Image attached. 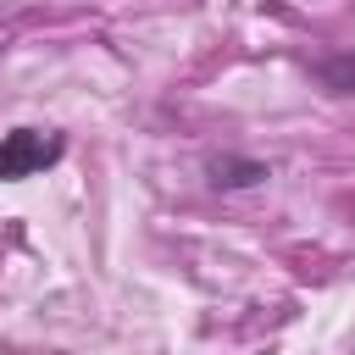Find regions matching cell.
Here are the masks:
<instances>
[{"label": "cell", "mask_w": 355, "mask_h": 355, "mask_svg": "<svg viewBox=\"0 0 355 355\" xmlns=\"http://www.w3.org/2000/svg\"><path fill=\"white\" fill-rule=\"evenodd\" d=\"M205 178H211V189H255V183H266L272 178V166L266 161H255V155H211L205 161Z\"/></svg>", "instance_id": "cell-2"}, {"label": "cell", "mask_w": 355, "mask_h": 355, "mask_svg": "<svg viewBox=\"0 0 355 355\" xmlns=\"http://www.w3.org/2000/svg\"><path fill=\"white\" fill-rule=\"evenodd\" d=\"M61 155H67V139L61 133H50V128H11V133H0V183L39 178Z\"/></svg>", "instance_id": "cell-1"}, {"label": "cell", "mask_w": 355, "mask_h": 355, "mask_svg": "<svg viewBox=\"0 0 355 355\" xmlns=\"http://www.w3.org/2000/svg\"><path fill=\"white\" fill-rule=\"evenodd\" d=\"M311 78H316L327 94H355V50H338V55L311 61Z\"/></svg>", "instance_id": "cell-3"}]
</instances>
